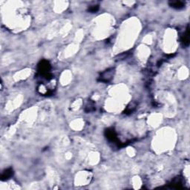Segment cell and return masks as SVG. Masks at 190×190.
<instances>
[{"instance_id": "3957f363", "label": "cell", "mask_w": 190, "mask_h": 190, "mask_svg": "<svg viewBox=\"0 0 190 190\" xmlns=\"http://www.w3.org/2000/svg\"><path fill=\"white\" fill-rule=\"evenodd\" d=\"M168 4L172 8L175 9H181L185 7V2L182 1H170Z\"/></svg>"}, {"instance_id": "5b68a950", "label": "cell", "mask_w": 190, "mask_h": 190, "mask_svg": "<svg viewBox=\"0 0 190 190\" xmlns=\"http://www.w3.org/2000/svg\"><path fill=\"white\" fill-rule=\"evenodd\" d=\"M99 9V5H93V6H91L89 8H88V11L91 13L97 12Z\"/></svg>"}, {"instance_id": "7a4b0ae2", "label": "cell", "mask_w": 190, "mask_h": 190, "mask_svg": "<svg viewBox=\"0 0 190 190\" xmlns=\"http://www.w3.org/2000/svg\"><path fill=\"white\" fill-rule=\"evenodd\" d=\"M105 135H106V138L109 140L110 141H113V142H116L118 141V138H117V135L115 133V130L113 129H108L105 131Z\"/></svg>"}, {"instance_id": "6da1fadb", "label": "cell", "mask_w": 190, "mask_h": 190, "mask_svg": "<svg viewBox=\"0 0 190 190\" xmlns=\"http://www.w3.org/2000/svg\"><path fill=\"white\" fill-rule=\"evenodd\" d=\"M50 68H51V65L49 62L46 60H42L38 65V72L40 75H42L46 77L47 80H48V77H50Z\"/></svg>"}, {"instance_id": "277c9868", "label": "cell", "mask_w": 190, "mask_h": 190, "mask_svg": "<svg viewBox=\"0 0 190 190\" xmlns=\"http://www.w3.org/2000/svg\"><path fill=\"white\" fill-rule=\"evenodd\" d=\"M181 42L186 46H188L189 44V26H187L186 31L184 36L182 37Z\"/></svg>"}]
</instances>
